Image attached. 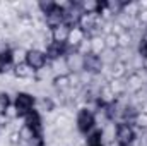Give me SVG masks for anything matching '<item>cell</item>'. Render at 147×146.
I'll use <instances>...</instances> for the list:
<instances>
[{
	"instance_id": "obj_1",
	"label": "cell",
	"mask_w": 147,
	"mask_h": 146,
	"mask_svg": "<svg viewBox=\"0 0 147 146\" xmlns=\"http://www.w3.org/2000/svg\"><path fill=\"white\" fill-rule=\"evenodd\" d=\"M36 96L29 91H16L14 95V100H12V105L17 112L19 119H24L29 112L36 108Z\"/></svg>"
},
{
	"instance_id": "obj_2",
	"label": "cell",
	"mask_w": 147,
	"mask_h": 146,
	"mask_svg": "<svg viewBox=\"0 0 147 146\" xmlns=\"http://www.w3.org/2000/svg\"><path fill=\"white\" fill-rule=\"evenodd\" d=\"M96 115L89 108L82 107L75 112V129L80 136H87L91 131L96 129Z\"/></svg>"
},
{
	"instance_id": "obj_3",
	"label": "cell",
	"mask_w": 147,
	"mask_h": 146,
	"mask_svg": "<svg viewBox=\"0 0 147 146\" xmlns=\"http://www.w3.org/2000/svg\"><path fill=\"white\" fill-rule=\"evenodd\" d=\"M115 143H116V146H135L137 132H135L134 126L128 122H116Z\"/></svg>"
},
{
	"instance_id": "obj_4",
	"label": "cell",
	"mask_w": 147,
	"mask_h": 146,
	"mask_svg": "<svg viewBox=\"0 0 147 146\" xmlns=\"http://www.w3.org/2000/svg\"><path fill=\"white\" fill-rule=\"evenodd\" d=\"M24 62L33 71H36V72H39L41 69H45L48 65V59H46V53H45L43 48H31V50H28Z\"/></svg>"
},
{
	"instance_id": "obj_5",
	"label": "cell",
	"mask_w": 147,
	"mask_h": 146,
	"mask_svg": "<svg viewBox=\"0 0 147 146\" xmlns=\"http://www.w3.org/2000/svg\"><path fill=\"white\" fill-rule=\"evenodd\" d=\"M147 81V74L144 71H139V72H130L127 74L125 77V86H127V95H137L139 91L144 89Z\"/></svg>"
},
{
	"instance_id": "obj_6",
	"label": "cell",
	"mask_w": 147,
	"mask_h": 146,
	"mask_svg": "<svg viewBox=\"0 0 147 146\" xmlns=\"http://www.w3.org/2000/svg\"><path fill=\"white\" fill-rule=\"evenodd\" d=\"M65 65H67L69 74H80L84 71V55H80L79 52L69 48V52L65 55Z\"/></svg>"
},
{
	"instance_id": "obj_7",
	"label": "cell",
	"mask_w": 147,
	"mask_h": 146,
	"mask_svg": "<svg viewBox=\"0 0 147 146\" xmlns=\"http://www.w3.org/2000/svg\"><path fill=\"white\" fill-rule=\"evenodd\" d=\"M84 71L91 76H98L105 71V64L101 60L99 55L96 53H89V55H84Z\"/></svg>"
},
{
	"instance_id": "obj_8",
	"label": "cell",
	"mask_w": 147,
	"mask_h": 146,
	"mask_svg": "<svg viewBox=\"0 0 147 146\" xmlns=\"http://www.w3.org/2000/svg\"><path fill=\"white\" fill-rule=\"evenodd\" d=\"M16 67V62H14V52L10 46H3L0 48V76H5V74L12 72Z\"/></svg>"
},
{
	"instance_id": "obj_9",
	"label": "cell",
	"mask_w": 147,
	"mask_h": 146,
	"mask_svg": "<svg viewBox=\"0 0 147 146\" xmlns=\"http://www.w3.org/2000/svg\"><path fill=\"white\" fill-rule=\"evenodd\" d=\"M43 21H45V24H46L48 29H53V28H57V26H60V24L65 23V10H63V9L58 5V2H57V7H55L50 14H46V16L43 17Z\"/></svg>"
},
{
	"instance_id": "obj_10",
	"label": "cell",
	"mask_w": 147,
	"mask_h": 146,
	"mask_svg": "<svg viewBox=\"0 0 147 146\" xmlns=\"http://www.w3.org/2000/svg\"><path fill=\"white\" fill-rule=\"evenodd\" d=\"M22 122H24L28 127H31L34 132L41 134V136H45V122H43L41 113H39L36 108L33 110V112H29V113L22 119Z\"/></svg>"
},
{
	"instance_id": "obj_11",
	"label": "cell",
	"mask_w": 147,
	"mask_h": 146,
	"mask_svg": "<svg viewBox=\"0 0 147 146\" xmlns=\"http://www.w3.org/2000/svg\"><path fill=\"white\" fill-rule=\"evenodd\" d=\"M69 48L67 45H62V43H55L51 41L46 48H45V53H46V59L48 62H55V60H60V59H65Z\"/></svg>"
},
{
	"instance_id": "obj_12",
	"label": "cell",
	"mask_w": 147,
	"mask_h": 146,
	"mask_svg": "<svg viewBox=\"0 0 147 146\" xmlns=\"http://www.w3.org/2000/svg\"><path fill=\"white\" fill-rule=\"evenodd\" d=\"M70 29H72V26H69L67 23H63V24H60V26L50 29L51 41H55V43H62V45H67V41H69V35H70Z\"/></svg>"
},
{
	"instance_id": "obj_13",
	"label": "cell",
	"mask_w": 147,
	"mask_h": 146,
	"mask_svg": "<svg viewBox=\"0 0 147 146\" xmlns=\"http://www.w3.org/2000/svg\"><path fill=\"white\" fill-rule=\"evenodd\" d=\"M14 77L19 81H26V79H36V71H33L26 62H19V64H16V67H14Z\"/></svg>"
},
{
	"instance_id": "obj_14",
	"label": "cell",
	"mask_w": 147,
	"mask_h": 146,
	"mask_svg": "<svg viewBox=\"0 0 147 146\" xmlns=\"http://www.w3.org/2000/svg\"><path fill=\"white\" fill-rule=\"evenodd\" d=\"M36 110L39 113H53L57 110V103L53 96H39L36 100Z\"/></svg>"
},
{
	"instance_id": "obj_15",
	"label": "cell",
	"mask_w": 147,
	"mask_h": 146,
	"mask_svg": "<svg viewBox=\"0 0 147 146\" xmlns=\"http://www.w3.org/2000/svg\"><path fill=\"white\" fill-rule=\"evenodd\" d=\"M87 38V35L80 29V28H77V26H74L72 29H70V35H69V41H67V46L70 48V50H77V46L84 41Z\"/></svg>"
},
{
	"instance_id": "obj_16",
	"label": "cell",
	"mask_w": 147,
	"mask_h": 146,
	"mask_svg": "<svg viewBox=\"0 0 147 146\" xmlns=\"http://www.w3.org/2000/svg\"><path fill=\"white\" fill-rule=\"evenodd\" d=\"M51 86H53L55 91H60V93H67V91H70L72 88H70V77H69V74L55 76V77L51 79Z\"/></svg>"
},
{
	"instance_id": "obj_17",
	"label": "cell",
	"mask_w": 147,
	"mask_h": 146,
	"mask_svg": "<svg viewBox=\"0 0 147 146\" xmlns=\"http://www.w3.org/2000/svg\"><path fill=\"white\" fill-rule=\"evenodd\" d=\"M105 136L101 129H94L91 131L86 138H84V146H105Z\"/></svg>"
},
{
	"instance_id": "obj_18",
	"label": "cell",
	"mask_w": 147,
	"mask_h": 146,
	"mask_svg": "<svg viewBox=\"0 0 147 146\" xmlns=\"http://www.w3.org/2000/svg\"><path fill=\"white\" fill-rule=\"evenodd\" d=\"M79 5H80L82 14H99V10L103 7V2H99V0H82V2H79Z\"/></svg>"
},
{
	"instance_id": "obj_19",
	"label": "cell",
	"mask_w": 147,
	"mask_h": 146,
	"mask_svg": "<svg viewBox=\"0 0 147 146\" xmlns=\"http://www.w3.org/2000/svg\"><path fill=\"white\" fill-rule=\"evenodd\" d=\"M91 52L96 53V55H101L105 50H106V41L103 35H96V36H91Z\"/></svg>"
},
{
	"instance_id": "obj_20",
	"label": "cell",
	"mask_w": 147,
	"mask_h": 146,
	"mask_svg": "<svg viewBox=\"0 0 147 146\" xmlns=\"http://www.w3.org/2000/svg\"><path fill=\"white\" fill-rule=\"evenodd\" d=\"M108 86L111 88V91L115 93L116 100L127 95V86H125V79H111L110 83H108Z\"/></svg>"
},
{
	"instance_id": "obj_21",
	"label": "cell",
	"mask_w": 147,
	"mask_h": 146,
	"mask_svg": "<svg viewBox=\"0 0 147 146\" xmlns=\"http://www.w3.org/2000/svg\"><path fill=\"white\" fill-rule=\"evenodd\" d=\"M134 41H137L132 31H123L118 35V48H134Z\"/></svg>"
},
{
	"instance_id": "obj_22",
	"label": "cell",
	"mask_w": 147,
	"mask_h": 146,
	"mask_svg": "<svg viewBox=\"0 0 147 146\" xmlns=\"http://www.w3.org/2000/svg\"><path fill=\"white\" fill-rule=\"evenodd\" d=\"M12 107V98L9 91H0V117H5L7 110Z\"/></svg>"
},
{
	"instance_id": "obj_23",
	"label": "cell",
	"mask_w": 147,
	"mask_h": 146,
	"mask_svg": "<svg viewBox=\"0 0 147 146\" xmlns=\"http://www.w3.org/2000/svg\"><path fill=\"white\" fill-rule=\"evenodd\" d=\"M55 7H57V2H53V0H41V2H38V10H39L41 17L50 14Z\"/></svg>"
},
{
	"instance_id": "obj_24",
	"label": "cell",
	"mask_w": 147,
	"mask_h": 146,
	"mask_svg": "<svg viewBox=\"0 0 147 146\" xmlns=\"http://www.w3.org/2000/svg\"><path fill=\"white\" fill-rule=\"evenodd\" d=\"M135 53L140 55L142 59H147V38L142 36L137 41V46H135Z\"/></svg>"
},
{
	"instance_id": "obj_25",
	"label": "cell",
	"mask_w": 147,
	"mask_h": 146,
	"mask_svg": "<svg viewBox=\"0 0 147 146\" xmlns=\"http://www.w3.org/2000/svg\"><path fill=\"white\" fill-rule=\"evenodd\" d=\"M75 52H79L80 55H89V53H92V52H91V40H89V36L86 38L79 46H77V50H75Z\"/></svg>"
},
{
	"instance_id": "obj_26",
	"label": "cell",
	"mask_w": 147,
	"mask_h": 146,
	"mask_svg": "<svg viewBox=\"0 0 147 146\" xmlns=\"http://www.w3.org/2000/svg\"><path fill=\"white\" fill-rule=\"evenodd\" d=\"M105 41H106V48H110V50H118V36L116 35H106L105 36Z\"/></svg>"
}]
</instances>
